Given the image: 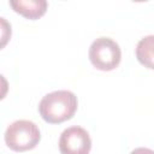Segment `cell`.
Returning a JSON list of instances; mask_svg holds the SVG:
<instances>
[{"label": "cell", "mask_w": 154, "mask_h": 154, "mask_svg": "<svg viewBox=\"0 0 154 154\" xmlns=\"http://www.w3.org/2000/svg\"><path fill=\"white\" fill-rule=\"evenodd\" d=\"M77 109V97L70 90H55L42 97L38 112L49 124H59L73 117Z\"/></svg>", "instance_id": "1"}, {"label": "cell", "mask_w": 154, "mask_h": 154, "mask_svg": "<svg viewBox=\"0 0 154 154\" xmlns=\"http://www.w3.org/2000/svg\"><path fill=\"white\" fill-rule=\"evenodd\" d=\"M90 148V136L81 126H70L60 135L59 150L61 154H89Z\"/></svg>", "instance_id": "4"}, {"label": "cell", "mask_w": 154, "mask_h": 154, "mask_svg": "<svg viewBox=\"0 0 154 154\" xmlns=\"http://www.w3.org/2000/svg\"><path fill=\"white\" fill-rule=\"evenodd\" d=\"M13 10L28 19H37L46 13L47 1L45 0H14L10 1Z\"/></svg>", "instance_id": "5"}, {"label": "cell", "mask_w": 154, "mask_h": 154, "mask_svg": "<svg viewBox=\"0 0 154 154\" xmlns=\"http://www.w3.org/2000/svg\"><path fill=\"white\" fill-rule=\"evenodd\" d=\"M136 58L144 67L154 70V35H148L138 41Z\"/></svg>", "instance_id": "6"}, {"label": "cell", "mask_w": 154, "mask_h": 154, "mask_svg": "<svg viewBox=\"0 0 154 154\" xmlns=\"http://www.w3.org/2000/svg\"><path fill=\"white\" fill-rule=\"evenodd\" d=\"M40 138L41 134L37 125L24 119L10 124L5 132V142L14 152H25L35 148Z\"/></svg>", "instance_id": "2"}, {"label": "cell", "mask_w": 154, "mask_h": 154, "mask_svg": "<svg viewBox=\"0 0 154 154\" xmlns=\"http://www.w3.org/2000/svg\"><path fill=\"white\" fill-rule=\"evenodd\" d=\"M89 59L97 70L111 71L119 65L122 51L112 38L99 37L89 47Z\"/></svg>", "instance_id": "3"}, {"label": "cell", "mask_w": 154, "mask_h": 154, "mask_svg": "<svg viewBox=\"0 0 154 154\" xmlns=\"http://www.w3.org/2000/svg\"><path fill=\"white\" fill-rule=\"evenodd\" d=\"M130 154H154V150L149 149V148H144V147H140L134 149Z\"/></svg>", "instance_id": "7"}]
</instances>
